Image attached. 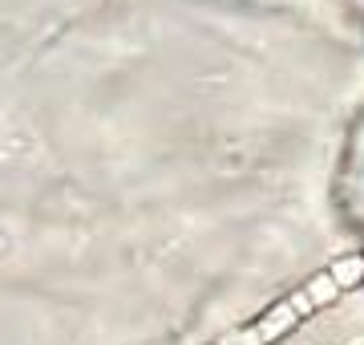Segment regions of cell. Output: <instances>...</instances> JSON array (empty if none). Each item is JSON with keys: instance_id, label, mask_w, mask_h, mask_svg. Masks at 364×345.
<instances>
[{"instance_id": "cell-1", "label": "cell", "mask_w": 364, "mask_h": 345, "mask_svg": "<svg viewBox=\"0 0 364 345\" xmlns=\"http://www.w3.org/2000/svg\"><path fill=\"white\" fill-rule=\"evenodd\" d=\"M356 280H364V260L360 256H352V260H340L332 272H324V277L308 280L299 292H291L284 305H275L267 317H259L255 325H247V329L231 333V337H223L219 345H267L275 341L279 333H287L291 325H296L304 313H312V309H320L324 301H332L340 289H348V284H356Z\"/></svg>"}]
</instances>
